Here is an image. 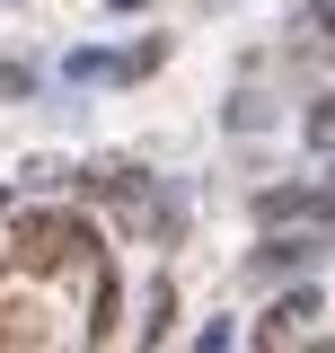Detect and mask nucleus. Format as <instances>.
Masks as SVG:
<instances>
[{"label":"nucleus","instance_id":"f257e3e1","mask_svg":"<svg viewBox=\"0 0 335 353\" xmlns=\"http://www.w3.org/2000/svg\"><path fill=\"white\" fill-rule=\"evenodd\" d=\"M327 27H335V0H327Z\"/></svg>","mask_w":335,"mask_h":353}]
</instances>
